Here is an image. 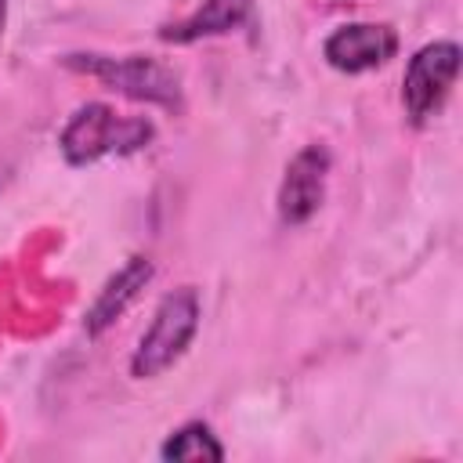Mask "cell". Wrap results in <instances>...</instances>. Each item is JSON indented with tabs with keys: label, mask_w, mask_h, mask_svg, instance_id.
<instances>
[{
	"label": "cell",
	"mask_w": 463,
	"mask_h": 463,
	"mask_svg": "<svg viewBox=\"0 0 463 463\" xmlns=\"http://www.w3.org/2000/svg\"><path fill=\"white\" fill-rule=\"evenodd\" d=\"M152 137H156L152 119L119 116L105 101H87L61 127L58 148H61V156H65L69 166H90V163H98L105 156L141 152V148H148Z\"/></svg>",
	"instance_id": "6da1fadb"
},
{
	"label": "cell",
	"mask_w": 463,
	"mask_h": 463,
	"mask_svg": "<svg viewBox=\"0 0 463 463\" xmlns=\"http://www.w3.org/2000/svg\"><path fill=\"white\" fill-rule=\"evenodd\" d=\"M65 69L83 72L90 80H98L101 87L134 98V101H148L159 105L166 112H181L184 109V90L174 69H166L163 61L148 58V54H98V51H80V54H65L61 58Z\"/></svg>",
	"instance_id": "7a4b0ae2"
},
{
	"label": "cell",
	"mask_w": 463,
	"mask_h": 463,
	"mask_svg": "<svg viewBox=\"0 0 463 463\" xmlns=\"http://www.w3.org/2000/svg\"><path fill=\"white\" fill-rule=\"evenodd\" d=\"M199 318H203V300L195 286H177L174 293H166L156 304L152 322L137 336V347L130 354V376L156 380L166 369H174L184 358L188 344L195 340Z\"/></svg>",
	"instance_id": "3957f363"
},
{
	"label": "cell",
	"mask_w": 463,
	"mask_h": 463,
	"mask_svg": "<svg viewBox=\"0 0 463 463\" xmlns=\"http://www.w3.org/2000/svg\"><path fill=\"white\" fill-rule=\"evenodd\" d=\"M456 76H459V43L452 40L423 43L409 58L405 76H402V105L412 127H423L441 112L445 98L452 94Z\"/></svg>",
	"instance_id": "277c9868"
},
{
	"label": "cell",
	"mask_w": 463,
	"mask_h": 463,
	"mask_svg": "<svg viewBox=\"0 0 463 463\" xmlns=\"http://www.w3.org/2000/svg\"><path fill=\"white\" fill-rule=\"evenodd\" d=\"M329 166H333V156H329V148L322 141L304 145L286 163V174H282L279 195H275V210H279V221L286 228H300L318 213V206L326 199Z\"/></svg>",
	"instance_id": "5b68a950"
},
{
	"label": "cell",
	"mask_w": 463,
	"mask_h": 463,
	"mask_svg": "<svg viewBox=\"0 0 463 463\" xmlns=\"http://www.w3.org/2000/svg\"><path fill=\"white\" fill-rule=\"evenodd\" d=\"M394 54H398V33L387 22H347L336 25L322 43V58L347 76L380 69Z\"/></svg>",
	"instance_id": "8992f818"
},
{
	"label": "cell",
	"mask_w": 463,
	"mask_h": 463,
	"mask_svg": "<svg viewBox=\"0 0 463 463\" xmlns=\"http://www.w3.org/2000/svg\"><path fill=\"white\" fill-rule=\"evenodd\" d=\"M152 275H156V268H152L148 257H141V253L127 257V260L105 279V286L98 289V297L90 300V307H87V315H83L87 336H101L105 329H112V326L127 315V307L141 297V289L152 282Z\"/></svg>",
	"instance_id": "52a82bcc"
},
{
	"label": "cell",
	"mask_w": 463,
	"mask_h": 463,
	"mask_svg": "<svg viewBox=\"0 0 463 463\" xmlns=\"http://www.w3.org/2000/svg\"><path fill=\"white\" fill-rule=\"evenodd\" d=\"M253 14V0H203L199 11H192L181 22H170L159 29L163 43H195L206 36H224L235 33L250 22Z\"/></svg>",
	"instance_id": "ba28073f"
},
{
	"label": "cell",
	"mask_w": 463,
	"mask_h": 463,
	"mask_svg": "<svg viewBox=\"0 0 463 463\" xmlns=\"http://www.w3.org/2000/svg\"><path fill=\"white\" fill-rule=\"evenodd\" d=\"M159 456L163 459H181V463H203V459L221 463L224 459V445L217 441V434L210 430V423L188 420L177 430H170V438L163 441Z\"/></svg>",
	"instance_id": "9c48e42d"
},
{
	"label": "cell",
	"mask_w": 463,
	"mask_h": 463,
	"mask_svg": "<svg viewBox=\"0 0 463 463\" xmlns=\"http://www.w3.org/2000/svg\"><path fill=\"white\" fill-rule=\"evenodd\" d=\"M4 25H7V0H0V36H4Z\"/></svg>",
	"instance_id": "30bf717a"
}]
</instances>
